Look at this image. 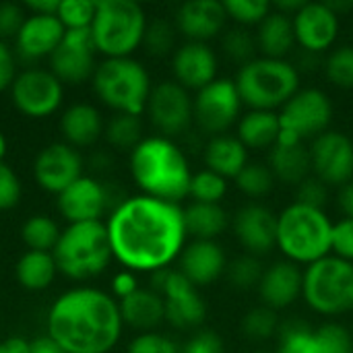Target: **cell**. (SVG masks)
I'll list each match as a JSON object with an SVG mask.
<instances>
[{
  "mask_svg": "<svg viewBox=\"0 0 353 353\" xmlns=\"http://www.w3.org/2000/svg\"><path fill=\"white\" fill-rule=\"evenodd\" d=\"M228 259L223 248L217 242L194 240L178 256V271L199 290L215 283L221 275H225Z\"/></svg>",
  "mask_w": 353,
  "mask_h": 353,
  "instance_id": "obj_22",
  "label": "cell"
},
{
  "mask_svg": "<svg viewBox=\"0 0 353 353\" xmlns=\"http://www.w3.org/2000/svg\"><path fill=\"white\" fill-rule=\"evenodd\" d=\"M97 0H60L58 19L66 29H89L95 17Z\"/></svg>",
  "mask_w": 353,
  "mask_h": 353,
  "instance_id": "obj_44",
  "label": "cell"
},
{
  "mask_svg": "<svg viewBox=\"0 0 353 353\" xmlns=\"http://www.w3.org/2000/svg\"><path fill=\"white\" fill-rule=\"evenodd\" d=\"M279 350L277 353H321L314 329L304 321H288L277 333Z\"/></svg>",
  "mask_w": 353,
  "mask_h": 353,
  "instance_id": "obj_34",
  "label": "cell"
},
{
  "mask_svg": "<svg viewBox=\"0 0 353 353\" xmlns=\"http://www.w3.org/2000/svg\"><path fill=\"white\" fill-rule=\"evenodd\" d=\"M14 56L10 48L0 39V91L10 87L14 81Z\"/></svg>",
  "mask_w": 353,
  "mask_h": 353,
  "instance_id": "obj_53",
  "label": "cell"
},
{
  "mask_svg": "<svg viewBox=\"0 0 353 353\" xmlns=\"http://www.w3.org/2000/svg\"><path fill=\"white\" fill-rule=\"evenodd\" d=\"M184 225H186V234L192 236L194 240L215 242V238L228 230L230 217L221 205L190 203L184 209Z\"/></svg>",
  "mask_w": 353,
  "mask_h": 353,
  "instance_id": "obj_32",
  "label": "cell"
},
{
  "mask_svg": "<svg viewBox=\"0 0 353 353\" xmlns=\"http://www.w3.org/2000/svg\"><path fill=\"white\" fill-rule=\"evenodd\" d=\"M333 120V103L321 89H300L279 112L281 132H288L300 141L316 139L329 130Z\"/></svg>",
  "mask_w": 353,
  "mask_h": 353,
  "instance_id": "obj_11",
  "label": "cell"
},
{
  "mask_svg": "<svg viewBox=\"0 0 353 353\" xmlns=\"http://www.w3.org/2000/svg\"><path fill=\"white\" fill-rule=\"evenodd\" d=\"M25 19L27 17L17 2H0V37H17Z\"/></svg>",
  "mask_w": 353,
  "mask_h": 353,
  "instance_id": "obj_52",
  "label": "cell"
},
{
  "mask_svg": "<svg viewBox=\"0 0 353 353\" xmlns=\"http://www.w3.org/2000/svg\"><path fill=\"white\" fill-rule=\"evenodd\" d=\"M151 290L161 296L165 321L180 329H199L207 319V304L196 285H192L178 269H161L153 273Z\"/></svg>",
  "mask_w": 353,
  "mask_h": 353,
  "instance_id": "obj_10",
  "label": "cell"
},
{
  "mask_svg": "<svg viewBox=\"0 0 353 353\" xmlns=\"http://www.w3.org/2000/svg\"><path fill=\"white\" fill-rule=\"evenodd\" d=\"M27 6L31 8V14H56L60 0H29Z\"/></svg>",
  "mask_w": 353,
  "mask_h": 353,
  "instance_id": "obj_58",
  "label": "cell"
},
{
  "mask_svg": "<svg viewBox=\"0 0 353 353\" xmlns=\"http://www.w3.org/2000/svg\"><path fill=\"white\" fill-rule=\"evenodd\" d=\"M58 267L52 252L27 250L17 263V279L27 290H43L54 281Z\"/></svg>",
  "mask_w": 353,
  "mask_h": 353,
  "instance_id": "obj_33",
  "label": "cell"
},
{
  "mask_svg": "<svg viewBox=\"0 0 353 353\" xmlns=\"http://www.w3.org/2000/svg\"><path fill=\"white\" fill-rule=\"evenodd\" d=\"M327 79L341 89H353V46L333 50L325 62Z\"/></svg>",
  "mask_w": 353,
  "mask_h": 353,
  "instance_id": "obj_43",
  "label": "cell"
},
{
  "mask_svg": "<svg viewBox=\"0 0 353 353\" xmlns=\"http://www.w3.org/2000/svg\"><path fill=\"white\" fill-rule=\"evenodd\" d=\"M256 46H259V52L263 54V58L285 60V56L296 46L294 19L273 8L267 14V19L259 25Z\"/></svg>",
  "mask_w": 353,
  "mask_h": 353,
  "instance_id": "obj_27",
  "label": "cell"
},
{
  "mask_svg": "<svg viewBox=\"0 0 353 353\" xmlns=\"http://www.w3.org/2000/svg\"><path fill=\"white\" fill-rule=\"evenodd\" d=\"M254 353H273V352H254Z\"/></svg>",
  "mask_w": 353,
  "mask_h": 353,
  "instance_id": "obj_60",
  "label": "cell"
},
{
  "mask_svg": "<svg viewBox=\"0 0 353 353\" xmlns=\"http://www.w3.org/2000/svg\"><path fill=\"white\" fill-rule=\"evenodd\" d=\"M279 327L281 323L277 312L267 306L250 308L242 319V333L250 341H267L279 333Z\"/></svg>",
  "mask_w": 353,
  "mask_h": 353,
  "instance_id": "obj_38",
  "label": "cell"
},
{
  "mask_svg": "<svg viewBox=\"0 0 353 353\" xmlns=\"http://www.w3.org/2000/svg\"><path fill=\"white\" fill-rule=\"evenodd\" d=\"M95 41L89 29H66L50 56L52 72L62 83H81L95 72Z\"/></svg>",
  "mask_w": 353,
  "mask_h": 353,
  "instance_id": "obj_16",
  "label": "cell"
},
{
  "mask_svg": "<svg viewBox=\"0 0 353 353\" xmlns=\"http://www.w3.org/2000/svg\"><path fill=\"white\" fill-rule=\"evenodd\" d=\"M172 68L176 83L186 91H201L217 77V56L215 52L201 41H188L174 52Z\"/></svg>",
  "mask_w": 353,
  "mask_h": 353,
  "instance_id": "obj_21",
  "label": "cell"
},
{
  "mask_svg": "<svg viewBox=\"0 0 353 353\" xmlns=\"http://www.w3.org/2000/svg\"><path fill=\"white\" fill-rule=\"evenodd\" d=\"M236 89L250 110L275 112L283 108L300 91V74L288 60L254 58L240 66L236 74Z\"/></svg>",
  "mask_w": 353,
  "mask_h": 353,
  "instance_id": "obj_6",
  "label": "cell"
},
{
  "mask_svg": "<svg viewBox=\"0 0 353 353\" xmlns=\"http://www.w3.org/2000/svg\"><path fill=\"white\" fill-rule=\"evenodd\" d=\"M14 105L31 116L41 118L56 112L64 97L62 81L46 68H27L19 72L10 85Z\"/></svg>",
  "mask_w": 353,
  "mask_h": 353,
  "instance_id": "obj_13",
  "label": "cell"
},
{
  "mask_svg": "<svg viewBox=\"0 0 353 353\" xmlns=\"http://www.w3.org/2000/svg\"><path fill=\"white\" fill-rule=\"evenodd\" d=\"M4 153H6V139H4V134L0 132V161L4 159Z\"/></svg>",
  "mask_w": 353,
  "mask_h": 353,
  "instance_id": "obj_59",
  "label": "cell"
},
{
  "mask_svg": "<svg viewBox=\"0 0 353 353\" xmlns=\"http://www.w3.org/2000/svg\"><path fill=\"white\" fill-rule=\"evenodd\" d=\"M0 353H31V341L23 337H8L0 341Z\"/></svg>",
  "mask_w": 353,
  "mask_h": 353,
  "instance_id": "obj_57",
  "label": "cell"
},
{
  "mask_svg": "<svg viewBox=\"0 0 353 353\" xmlns=\"http://www.w3.org/2000/svg\"><path fill=\"white\" fill-rule=\"evenodd\" d=\"M292 19L296 43L308 52L329 50L339 35V14H335L327 2H306Z\"/></svg>",
  "mask_w": 353,
  "mask_h": 353,
  "instance_id": "obj_19",
  "label": "cell"
},
{
  "mask_svg": "<svg viewBox=\"0 0 353 353\" xmlns=\"http://www.w3.org/2000/svg\"><path fill=\"white\" fill-rule=\"evenodd\" d=\"M66 33L58 14H31L17 33V50L29 60L52 56Z\"/></svg>",
  "mask_w": 353,
  "mask_h": 353,
  "instance_id": "obj_25",
  "label": "cell"
},
{
  "mask_svg": "<svg viewBox=\"0 0 353 353\" xmlns=\"http://www.w3.org/2000/svg\"><path fill=\"white\" fill-rule=\"evenodd\" d=\"M60 130L66 137L68 145H91L103 132V120L95 105L91 103H72L64 110L60 118Z\"/></svg>",
  "mask_w": 353,
  "mask_h": 353,
  "instance_id": "obj_31",
  "label": "cell"
},
{
  "mask_svg": "<svg viewBox=\"0 0 353 353\" xmlns=\"http://www.w3.org/2000/svg\"><path fill=\"white\" fill-rule=\"evenodd\" d=\"M147 112L153 126L161 132V137L168 139L182 134L194 122L190 91L176 81H161L151 89Z\"/></svg>",
  "mask_w": 353,
  "mask_h": 353,
  "instance_id": "obj_14",
  "label": "cell"
},
{
  "mask_svg": "<svg viewBox=\"0 0 353 353\" xmlns=\"http://www.w3.org/2000/svg\"><path fill=\"white\" fill-rule=\"evenodd\" d=\"M105 137L108 141L118 149L132 151L143 141V124L139 116L132 114H116L105 124Z\"/></svg>",
  "mask_w": 353,
  "mask_h": 353,
  "instance_id": "obj_36",
  "label": "cell"
},
{
  "mask_svg": "<svg viewBox=\"0 0 353 353\" xmlns=\"http://www.w3.org/2000/svg\"><path fill=\"white\" fill-rule=\"evenodd\" d=\"M139 290V283H137V277L132 271H120L118 275H114L112 279V292L116 298L124 300L128 298L130 294H134Z\"/></svg>",
  "mask_w": 353,
  "mask_h": 353,
  "instance_id": "obj_54",
  "label": "cell"
},
{
  "mask_svg": "<svg viewBox=\"0 0 353 353\" xmlns=\"http://www.w3.org/2000/svg\"><path fill=\"white\" fill-rule=\"evenodd\" d=\"M269 170L273 172L275 180L298 186L312 176L310 147H306L304 141L281 132L277 145L269 151Z\"/></svg>",
  "mask_w": 353,
  "mask_h": 353,
  "instance_id": "obj_26",
  "label": "cell"
},
{
  "mask_svg": "<svg viewBox=\"0 0 353 353\" xmlns=\"http://www.w3.org/2000/svg\"><path fill=\"white\" fill-rule=\"evenodd\" d=\"M225 192H228V180L221 178L219 174H215L207 168L192 174L190 192H188V196H192V203L219 205L221 199L225 196Z\"/></svg>",
  "mask_w": 353,
  "mask_h": 353,
  "instance_id": "obj_39",
  "label": "cell"
},
{
  "mask_svg": "<svg viewBox=\"0 0 353 353\" xmlns=\"http://www.w3.org/2000/svg\"><path fill=\"white\" fill-rule=\"evenodd\" d=\"M21 182L10 165L0 161V209H10L19 203Z\"/></svg>",
  "mask_w": 353,
  "mask_h": 353,
  "instance_id": "obj_51",
  "label": "cell"
},
{
  "mask_svg": "<svg viewBox=\"0 0 353 353\" xmlns=\"http://www.w3.org/2000/svg\"><path fill=\"white\" fill-rule=\"evenodd\" d=\"M302 296L314 312L325 316L353 310V263L329 254L308 265Z\"/></svg>",
  "mask_w": 353,
  "mask_h": 353,
  "instance_id": "obj_9",
  "label": "cell"
},
{
  "mask_svg": "<svg viewBox=\"0 0 353 353\" xmlns=\"http://www.w3.org/2000/svg\"><path fill=\"white\" fill-rule=\"evenodd\" d=\"M128 353H180V350L170 337L149 331V333H139L130 341Z\"/></svg>",
  "mask_w": 353,
  "mask_h": 353,
  "instance_id": "obj_48",
  "label": "cell"
},
{
  "mask_svg": "<svg viewBox=\"0 0 353 353\" xmlns=\"http://www.w3.org/2000/svg\"><path fill=\"white\" fill-rule=\"evenodd\" d=\"M259 296L263 306L271 310H283L298 302L304 292V271L292 261H277L265 269L259 283Z\"/></svg>",
  "mask_w": 353,
  "mask_h": 353,
  "instance_id": "obj_23",
  "label": "cell"
},
{
  "mask_svg": "<svg viewBox=\"0 0 353 353\" xmlns=\"http://www.w3.org/2000/svg\"><path fill=\"white\" fill-rule=\"evenodd\" d=\"M31 353H66L50 335L35 337L31 341Z\"/></svg>",
  "mask_w": 353,
  "mask_h": 353,
  "instance_id": "obj_56",
  "label": "cell"
},
{
  "mask_svg": "<svg viewBox=\"0 0 353 353\" xmlns=\"http://www.w3.org/2000/svg\"><path fill=\"white\" fill-rule=\"evenodd\" d=\"M147 17L134 0H97L91 35L97 52L108 58L130 56L145 37Z\"/></svg>",
  "mask_w": 353,
  "mask_h": 353,
  "instance_id": "obj_8",
  "label": "cell"
},
{
  "mask_svg": "<svg viewBox=\"0 0 353 353\" xmlns=\"http://www.w3.org/2000/svg\"><path fill=\"white\" fill-rule=\"evenodd\" d=\"M331 252L337 259L353 263V219L343 217L341 221L333 223Z\"/></svg>",
  "mask_w": 353,
  "mask_h": 353,
  "instance_id": "obj_50",
  "label": "cell"
},
{
  "mask_svg": "<svg viewBox=\"0 0 353 353\" xmlns=\"http://www.w3.org/2000/svg\"><path fill=\"white\" fill-rule=\"evenodd\" d=\"M223 8L228 12V19H234L242 27H250L261 25L273 10V4L267 0H225Z\"/></svg>",
  "mask_w": 353,
  "mask_h": 353,
  "instance_id": "obj_42",
  "label": "cell"
},
{
  "mask_svg": "<svg viewBox=\"0 0 353 353\" xmlns=\"http://www.w3.org/2000/svg\"><path fill=\"white\" fill-rule=\"evenodd\" d=\"M21 232L29 250H39V252H52L60 238V230L56 221L46 215H35L27 219Z\"/></svg>",
  "mask_w": 353,
  "mask_h": 353,
  "instance_id": "obj_35",
  "label": "cell"
},
{
  "mask_svg": "<svg viewBox=\"0 0 353 353\" xmlns=\"http://www.w3.org/2000/svg\"><path fill=\"white\" fill-rule=\"evenodd\" d=\"M281 134L279 114L265 110H250L238 122V139L246 149L254 151H271Z\"/></svg>",
  "mask_w": 353,
  "mask_h": 353,
  "instance_id": "obj_29",
  "label": "cell"
},
{
  "mask_svg": "<svg viewBox=\"0 0 353 353\" xmlns=\"http://www.w3.org/2000/svg\"><path fill=\"white\" fill-rule=\"evenodd\" d=\"M248 163V149L240 143L238 137L219 134L211 137L205 147V165L207 170L219 174L225 180H236L238 174Z\"/></svg>",
  "mask_w": 353,
  "mask_h": 353,
  "instance_id": "obj_28",
  "label": "cell"
},
{
  "mask_svg": "<svg viewBox=\"0 0 353 353\" xmlns=\"http://www.w3.org/2000/svg\"><path fill=\"white\" fill-rule=\"evenodd\" d=\"M130 174L143 194L176 203L190 192L192 170L184 151L168 137H147L130 151Z\"/></svg>",
  "mask_w": 353,
  "mask_h": 353,
  "instance_id": "obj_3",
  "label": "cell"
},
{
  "mask_svg": "<svg viewBox=\"0 0 353 353\" xmlns=\"http://www.w3.org/2000/svg\"><path fill=\"white\" fill-rule=\"evenodd\" d=\"M52 254L58 271L70 279L83 281L103 273L114 256L108 225L101 219L70 223L60 232Z\"/></svg>",
  "mask_w": 353,
  "mask_h": 353,
  "instance_id": "obj_5",
  "label": "cell"
},
{
  "mask_svg": "<svg viewBox=\"0 0 353 353\" xmlns=\"http://www.w3.org/2000/svg\"><path fill=\"white\" fill-rule=\"evenodd\" d=\"M312 176L327 186H345L353 180V141L339 132L327 130L310 145Z\"/></svg>",
  "mask_w": 353,
  "mask_h": 353,
  "instance_id": "obj_15",
  "label": "cell"
},
{
  "mask_svg": "<svg viewBox=\"0 0 353 353\" xmlns=\"http://www.w3.org/2000/svg\"><path fill=\"white\" fill-rule=\"evenodd\" d=\"M194 122L201 130L211 137L225 134L238 122L242 99L238 95L236 83L230 79H215L192 97Z\"/></svg>",
  "mask_w": 353,
  "mask_h": 353,
  "instance_id": "obj_12",
  "label": "cell"
},
{
  "mask_svg": "<svg viewBox=\"0 0 353 353\" xmlns=\"http://www.w3.org/2000/svg\"><path fill=\"white\" fill-rule=\"evenodd\" d=\"M223 52L230 60L240 62L242 66L252 62L256 58L259 46H256V35L248 31V27H234L230 29L223 39H221Z\"/></svg>",
  "mask_w": 353,
  "mask_h": 353,
  "instance_id": "obj_41",
  "label": "cell"
},
{
  "mask_svg": "<svg viewBox=\"0 0 353 353\" xmlns=\"http://www.w3.org/2000/svg\"><path fill=\"white\" fill-rule=\"evenodd\" d=\"M93 89L99 99L118 114L141 116L147 110L153 87L147 68L139 60L126 56L99 62L93 72Z\"/></svg>",
  "mask_w": 353,
  "mask_h": 353,
  "instance_id": "obj_7",
  "label": "cell"
},
{
  "mask_svg": "<svg viewBox=\"0 0 353 353\" xmlns=\"http://www.w3.org/2000/svg\"><path fill=\"white\" fill-rule=\"evenodd\" d=\"M236 186L252 199H263L267 196L273 186H275V176L269 170V165L263 163H246V168L238 174L236 178Z\"/></svg>",
  "mask_w": 353,
  "mask_h": 353,
  "instance_id": "obj_40",
  "label": "cell"
},
{
  "mask_svg": "<svg viewBox=\"0 0 353 353\" xmlns=\"http://www.w3.org/2000/svg\"><path fill=\"white\" fill-rule=\"evenodd\" d=\"M228 12L223 2L217 0H188L176 12L178 31L184 33L190 41L205 43L207 39L221 33Z\"/></svg>",
  "mask_w": 353,
  "mask_h": 353,
  "instance_id": "obj_24",
  "label": "cell"
},
{
  "mask_svg": "<svg viewBox=\"0 0 353 353\" xmlns=\"http://www.w3.org/2000/svg\"><path fill=\"white\" fill-rule=\"evenodd\" d=\"M263 273H265V267L261 259L252 254H242V256L228 261V269H225V277L230 285L236 290H244V292L259 288Z\"/></svg>",
  "mask_w": 353,
  "mask_h": 353,
  "instance_id": "obj_37",
  "label": "cell"
},
{
  "mask_svg": "<svg viewBox=\"0 0 353 353\" xmlns=\"http://www.w3.org/2000/svg\"><path fill=\"white\" fill-rule=\"evenodd\" d=\"M337 203H339L341 213H343L347 219H353V180L352 182H347L345 186L339 188V199H337Z\"/></svg>",
  "mask_w": 353,
  "mask_h": 353,
  "instance_id": "obj_55",
  "label": "cell"
},
{
  "mask_svg": "<svg viewBox=\"0 0 353 353\" xmlns=\"http://www.w3.org/2000/svg\"><path fill=\"white\" fill-rule=\"evenodd\" d=\"M118 304H120L122 321L126 325H130L132 329H139L143 333H149L161 321H165L163 300L153 290L139 288L134 294H130L128 298L120 300Z\"/></svg>",
  "mask_w": 353,
  "mask_h": 353,
  "instance_id": "obj_30",
  "label": "cell"
},
{
  "mask_svg": "<svg viewBox=\"0 0 353 353\" xmlns=\"http://www.w3.org/2000/svg\"><path fill=\"white\" fill-rule=\"evenodd\" d=\"M174 27L168 21H153L147 23L145 29V37H143V46L149 50V54L155 56H163L174 48Z\"/></svg>",
  "mask_w": 353,
  "mask_h": 353,
  "instance_id": "obj_46",
  "label": "cell"
},
{
  "mask_svg": "<svg viewBox=\"0 0 353 353\" xmlns=\"http://www.w3.org/2000/svg\"><path fill=\"white\" fill-rule=\"evenodd\" d=\"M114 259L128 271L168 269L184 250V209L176 203L137 194L120 201L108 219Z\"/></svg>",
  "mask_w": 353,
  "mask_h": 353,
  "instance_id": "obj_1",
  "label": "cell"
},
{
  "mask_svg": "<svg viewBox=\"0 0 353 353\" xmlns=\"http://www.w3.org/2000/svg\"><path fill=\"white\" fill-rule=\"evenodd\" d=\"M321 353H353L352 333L339 323H325L314 329Z\"/></svg>",
  "mask_w": 353,
  "mask_h": 353,
  "instance_id": "obj_45",
  "label": "cell"
},
{
  "mask_svg": "<svg viewBox=\"0 0 353 353\" xmlns=\"http://www.w3.org/2000/svg\"><path fill=\"white\" fill-rule=\"evenodd\" d=\"M333 223L321 209L292 203L277 215V248L285 261L312 265L331 254Z\"/></svg>",
  "mask_w": 353,
  "mask_h": 353,
  "instance_id": "obj_4",
  "label": "cell"
},
{
  "mask_svg": "<svg viewBox=\"0 0 353 353\" xmlns=\"http://www.w3.org/2000/svg\"><path fill=\"white\" fill-rule=\"evenodd\" d=\"M180 353H225V343L219 333L211 329H199L180 347Z\"/></svg>",
  "mask_w": 353,
  "mask_h": 353,
  "instance_id": "obj_49",
  "label": "cell"
},
{
  "mask_svg": "<svg viewBox=\"0 0 353 353\" xmlns=\"http://www.w3.org/2000/svg\"><path fill=\"white\" fill-rule=\"evenodd\" d=\"M108 205H110L108 188L89 176H81L77 182H72L66 190L58 194V211L70 223L99 221Z\"/></svg>",
  "mask_w": 353,
  "mask_h": 353,
  "instance_id": "obj_20",
  "label": "cell"
},
{
  "mask_svg": "<svg viewBox=\"0 0 353 353\" xmlns=\"http://www.w3.org/2000/svg\"><path fill=\"white\" fill-rule=\"evenodd\" d=\"M33 174L41 188L60 194L83 176V157L68 143H52L37 153Z\"/></svg>",
  "mask_w": 353,
  "mask_h": 353,
  "instance_id": "obj_17",
  "label": "cell"
},
{
  "mask_svg": "<svg viewBox=\"0 0 353 353\" xmlns=\"http://www.w3.org/2000/svg\"><path fill=\"white\" fill-rule=\"evenodd\" d=\"M296 203L325 211V205L329 203V186L316 176H310L296 186Z\"/></svg>",
  "mask_w": 353,
  "mask_h": 353,
  "instance_id": "obj_47",
  "label": "cell"
},
{
  "mask_svg": "<svg viewBox=\"0 0 353 353\" xmlns=\"http://www.w3.org/2000/svg\"><path fill=\"white\" fill-rule=\"evenodd\" d=\"M120 304L97 288H74L48 312V335L66 353H108L122 335Z\"/></svg>",
  "mask_w": 353,
  "mask_h": 353,
  "instance_id": "obj_2",
  "label": "cell"
},
{
  "mask_svg": "<svg viewBox=\"0 0 353 353\" xmlns=\"http://www.w3.org/2000/svg\"><path fill=\"white\" fill-rule=\"evenodd\" d=\"M232 230L246 254L263 256L277 246V215L265 205H244L236 213Z\"/></svg>",
  "mask_w": 353,
  "mask_h": 353,
  "instance_id": "obj_18",
  "label": "cell"
}]
</instances>
